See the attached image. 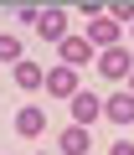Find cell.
I'll use <instances>...</instances> for the list:
<instances>
[{"label": "cell", "instance_id": "6da1fadb", "mask_svg": "<svg viewBox=\"0 0 134 155\" xmlns=\"http://www.w3.org/2000/svg\"><path fill=\"white\" fill-rule=\"evenodd\" d=\"M98 72L108 78V83H113V78H129V72H134V57H129V47L119 41V47H108V52H98Z\"/></svg>", "mask_w": 134, "mask_h": 155}, {"label": "cell", "instance_id": "7a4b0ae2", "mask_svg": "<svg viewBox=\"0 0 134 155\" xmlns=\"http://www.w3.org/2000/svg\"><path fill=\"white\" fill-rule=\"evenodd\" d=\"M57 57H62V67H88L93 62V47H88V36H62L57 41Z\"/></svg>", "mask_w": 134, "mask_h": 155}, {"label": "cell", "instance_id": "3957f363", "mask_svg": "<svg viewBox=\"0 0 134 155\" xmlns=\"http://www.w3.org/2000/svg\"><path fill=\"white\" fill-rule=\"evenodd\" d=\"M41 88H46L52 98H78V93H83V88H78V72H72V67H57V72H46V83H41Z\"/></svg>", "mask_w": 134, "mask_h": 155}, {"label": "cell", "instance_id": "277c9868", "mask_svg": "<svg viewBox=\"0 0 134 155\" xmlns=\"http://www.w3.org/2000/svg\"><path fill=\"white\" fill-rule=\"evenodd\" d=\"M36 31H41L46 41H62V36H67V11H57V5H52V11H36Z\"/></svg>", "mask_w": 134, "mask_h": 155}, {"label": "cell", "instance_id": "5b68a950", "mask_svg": "<svg viewBox=\"0 0 134 155\" xmlns=\"http://www.w3.org/2000/svg\"><path fill=\"white\" fill-rule=\"evenodd\" d=\"M93 119H103V98H98V93H78V98H72V124L88 129Z\"/></svg>", "mask_w": 134, "mask_h": 155}, {"label": "cell", "instance_id": "8992f818", "mask_svg": "<svg viewBox=\"0 0 134 155\" xmlns=\"http://www.w3.org/2000/svg\"><path fill=\"white\" fill-rule=\"evenodd\" d=\"M119 36H124V31H119L108 16H98V21L88 26V47H103V52H108V47H119Z\"/></svg>", "mask_w": 134, "mask_h": 155}, {"label": "cell", "instance_id": "52a82bcc", "mask_svg": "<svg viewBox=\"0 0 134 155\" xmlns=\"http://www.w3.org/2000/svg\"><path fill=\"white\" fill-rule=\"evenodd\" d=\"M103 119H113V124H134V93H108Z\"/></svg>", "mask_w": 134, "mask_h": 155}, {"label": "cell", "instance_id": "ba28073f", "mask_svg": "<svg viewBox=\"0 0 134 155\" xmlns=\"http://www.w3.org/2000/svg\"><path fill=\"white\" fill-rule=\"evenodd\" d=\"M88 145H93V140H88V129H83V124L62 129V155H88Z\"/></svg>", "mask_w": 134, "mask_h": 155}, {"label": "cell", "instance_id": "9c48e42d", "mask_svg": "<svg viewBox=\"0 0 134 155\" xmlns=\"http://www.w3.org/2000/svg\"><path fill=\"white\" fill-rule=\"evenodd\" d=\"M46 129V119H41V109H21L16 114V134H26V140H36Z\"/></svg>", "mask_w": 134, "mask_h": 155}, {"label": "cell", "instance_id": "30bf717a", "mask_svg": "<svg viewBox=\"0 0 134 155\" xmlns=\"http://www.w3.org/2000/svg\"><path fill=\"white\" fill-rule=\"evenodd\" d=\"M11 72H16V83H21V88H41V83H46V72H41L36 62H26V57H21Z\"/></svg>", "mask_w": 134, "mask_h": 155}, {"label": "cell", "instance_id": "8fae6325", "mask_svg": "<svg viewBox=\"0 0 134 155\" xmlns=\"http://www.w3.org/2000/svg\"><path fill=\"white\" fill-rule=\"evenodd\" d=\"M0 62H11V67L21 62V41L16 36H0Z\"/></svg>", "mask_w": 134, "mask_h": 155}, {"label": "cell", "instance_id": "7c38bea8", "mask_svg": "<svg viewBox=\"0 0 134 155\" xmlns=\"http://www.w3.org/2000/svg\"><path fill=\"white\" fill-rule=\"evenodd\" d=\"M108 21H113V26H119V21H129V26H134V0H119V5L108 11Z\"/></svg>", "mask_w": 134, "mask_h": 155}, {"label": "cell", "instance_id": "4fadbf2b", "mask_svg": "<svg viewBox=\"0 0 134 155\" xmlns=\"http://www.w3.org/2000/svg\"><path fill=\"white\" fill-rule=\"evenodd\" d=\"M108 155H134V145H129V140H119V145H113Z\"/></svg>", "mask_w": 134, "mask_h": 155}, {"label": "cell", "instance_id": "5bb4252c", "mask_svg": "<svg viewBox=\"0 0 134 155\" xmlns=\"http://www.w3.org/2000/svg\"><path fill=\"white\" fill-rule=\"evenodd\" d=\"M129 93H134V72H129Z\"/></svg>", "mask_w": 134, "mask_h": 155}, {"label": "cell", "instance_id": "9a60e30c", "mask_svg": "<svg viewBox=\"0 0 134 155\" xmlns=\"http://www.w3.org/2000/svg\"><path fill=\"white\" fill-rule=\"evenodd\" d=\"M129 36H134V26H129Z\"/></svg>", "mask_w": 134, "mask_h": 155}]
</instances>
